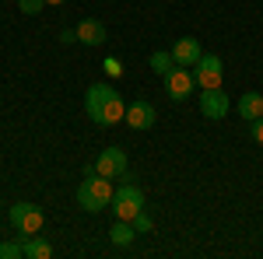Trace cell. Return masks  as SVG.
Returning a JSON list of instances; mask_svg holds the SVG:
<instances>
[{
    "mask_svg": "<svg viewBox=\"0 0 263 259\" xmlns=\"http://www.w3.org/2000/svg\"><path fill=\"white\" fill-rule=\"evenodd\" d=\"M46 7V0H18V11L21 14H39Z\"/></svg>",
    "mask_w": 263,
    "mask_h": 259,
    "instance_id": "ac0fdd59",
    "label": "cell"
},
{
    "mask_svg": "<svg viewBox=\"0 0 263 259\" xmlns=\"http://www.w3.org/2000/svg\"><path fill=\"white\" fill-rule=\"evenodd\" d=\"M123 119H126V126H130V130H151V126H155V119H158V112H155V105H151V102H130V105H126V116H123Z\"/></svg>",
    "mask_w": 263,
    "mask_h": 259,
    "instance_id": "9c48e42d",
    "label": "cell"
},
{
    "mask_svg": "<svg viewBox=\"0 0 263 259\" xmlns=\"http://www.w3.org/2000/svg\"><path fill=\"white\" fill-rule=\"evenodd\" d=\"M109 210L116 214L120 221H134L137 214L144 210V189L141 186H134V182H126L120 186L116 193H112V203H109Z\"/></svg>",
    "mask_w": 263,
    "mask_h": 259,
    "instance_id": "3957f363",
    "label": "cell"
},
{
    "mask_svg": "<svg viewBox=\"0 0 263 259\" xmlns=\"http://www.w3.org/2000/svg\"><path fill=\"white\" fill-rule=\"evenodd\" d=\"M78 42H84V46H102L105 42V25L95 21V18H84L78 25Z\"/></svg>",
    "mask_w": 263,
    "mask_h": 259,
    "instance_id": "7c38bea8",
    "label": "cell"
},
{
    "mask_svg": "<svg viewBox=\"0 0 263 259\" xmlns=\"http://www.w3.org/2000/svg\"><path fill=\"white\" fill-rule=\"evenodd\" d=\"M112 179L105 175H84V182L78 186V207L88 210V214H99V210H109L112 203Z\"/></svg>",
    "mask_w": 263,
    "mask_h": 259,
    "instance_id": "7a4b0ae2",
    "label": "cell"
},
{
    "mask_svg": "<svg viewBox=\"0 0 263 259\" xmlns=\"http://www.w3.org/2000/svg\"><path fill=\"white\" fill-rule=\"evenodd\" d=\"M21 245H25V256L28 259H49L53 256V245L46 238H28V242H21Z\"/></svg>",
    "mask_w": 263,
    "mask_h": 259,
    "instance_id": "5bb4252c",
    "label": "cell"
},
{
    "mask_svg": "<svg viewBox=\"0 0 263 259\" xmlns=\"http://www.w3.org/2000/svg\"><path fill=\"white\" fill-rule=\"evenodd\" d=\"M249 133H253V140H256V144H263V116L249 123Z\"/></svg>",
    "mask_w": 263,
    "mask_h": 259,
    "instance_id": "ffe728a7",
    "label": "cell"
},
{
    "mask_svg": "<svg viewBox=\"0 0 263 259\" xmlns=\"http://www.w3.org/2000/svg\"><path fill=\"white\" fill-rule=\"evenodd\" d=\"M151 224H155V221H151V214H147V210H141V214L134 217V228H137V235H147V231H151Z\"/></svg>",
    "mask_w": 263,
    "mask_h": 259,
    "instance_id": "e0dca14e",
    "label": "cell"
},
{
    "mask_svg": "<svg viewBox=\"0 0 263 259\" xmlns=\"http://www.w3.org/2000/svg\"><path fill=\"white\" fill-rule=\"evenodd\" d=\"M60 42H63V46L78 42V28H63V32H60Z\"/></svg>",
    "mask_w": 263,
    "mask_h": 259,
    "instance_id": "44dd1931",
    "label": "cell"
},
{
    "mask_svg": "<svg viewBox=\"0 0 263 259\" xmlns=\"http://www.w3.org/2000/svg\"><path fill=\"white\" fill-rule=\"evenodd\" d=\"M193 81H197L200 88H221V81H224V63H221V56H214V53L200 56V60H197V67H193Z\"/></svg>",
    "mask_w": 263,
    "mask_h": 259,
    "instance_id": "5b68a950",
    "label": "cell"
},
{
    "mask_svg": "<svg viewBox=\"0 0 263 259\" xmlns=\"http://www.w3.org/2000/svg\"><path fill=\"white\" fill-rule=\"evenodd\" d=\"M172 67H176L172 53H162V49H158V53H151V70H155L158 77H165V74H168Z\"/></svg>",
    "mask_w": 263,
    "mask_h": 259,
    "instance_id": "9a60e30c",
    "label": "cell"
},
{
    "mask_svg": "<svg viewBox=\"0 0 263 259\" xmlns=\"http://www.w3.org/2000/svg\"><path fill=\"white\" fill-rule=\"evenodd\" d=\"M126 151L123 147H105L99 158H95V172L105 179H126Z\"/></svg>",
    "mask_w": 263,
    "mask_h": 259,
    "instance_id": "8992f818",
    "label": "cell"
},
{
    "mask_svg": "<svg viewBox=\"0 0 263 259\" xmlns=\"http://www.w3.org/2000/svg\"><path fill=\"white\" fill-rule=\"evenodd\" d=\"M109 238H112V245H130V242L137 238V228H134V221H120V217H116L112 231H109Z\"/></svg>",
    "mask_w": 263,
    "mask_h": 259,
    "instance_id": "4fadbf2b",
    "label": "cell"
},
{
    "mask_svg": "<svg viewBox=\"0 0 263 259\" xmlns=\"http://www.w3.org/2000/svg\"><path fill=\"white\" fill-rule=\"evenodd\" d=\"M200 56H203V49H200L197 39H176V46H172V60H176V67H197Z\"/></svg>",
    "mask_w": 263,
    "mask_h": 259,
    "instance_id": "30bf717a",
    "label": "cell"
},
{
    "mask_svg": "<svg viewBox=\"0 0 263 259\" xmlns=\"http://www.w3.org/2000/svg\"><path fill=\"white\" fill-rule=\"evenodd\" d=\"M25 256V245H18V242H4L0 245V259H18Z\"/></svg>",
    "mask_w": 263,
    "mask_h": 259,
    "instance_id": "2e32d148",
    "label": "cell"
},
{
    "mask_svg": "<svg viewBox=\"0 0 263 259\" xmlns=\"http://www.w3.org/2000/svg\"><path fill=\"white\" fill-rule=\"evenodd\" d=\"M193 88H197V81H193L190 70H182V67H172V70L165 74V91H168V98H172V102L190 98Z\"/></svg>",
    "mask_w": 263,
    "mask_h": 259,
    "instance_id": "ba28073f",
    "label": "cell"
},
{
    "mask_svg": "<svg viewBox=\"0 0 263 259\" xmlns=\"http://www.w3.org/2000/svg\"><path fill=\"white\" fill-rule=\"evenodd\" d=\"M102 67H105V74H109V77H120V74H123V63L116 60V56H105Z\"/></svg>",
    "mask_w": 263,
    "mask_h": 259,
    "instance_id": "d6986e66",
    "label": "cell"
},
{
    "mask_svg": "<svg viewBox=\"0 0 263 259\" xmlns=\"http://www.w3.org/2000/svg\"><path fill=\"white\" fill-rule=\"evenodd\" d=\"M200 112L207 119H224L228 112H232V98L224 95L221 88H200Z\"/></svg>",
    "mask_w": 263,
    "mask_h": 259,
    "instance_id": "52a82bcc",
    "label": "cell"
},
{
    "mask_svg": "<svg viewBox=\"0 0 263 259\" xmlns=\"http://www.w3.org/2000/svg\"><path fill=\"white\" fill-rule=\"evenodd\" d=\"M84 112L99 126H116L126 116V105H123V98L116 95L112 84H91L88 95H84Z\"/></svg>",
    "mask_w": 263,
    "mask_h": 259,
    "instance_id": "6da1fadb",
    "label": "cell"
},
{
    "mask_svg": "<svg viewBox=\"0 0 263 259\" xmlns=\"http://www.w3.org/2000/svg\"><path fill=\"white\" fill-rule=\"evenodd\" d=\"M46 4H63V0H46Z\"/></svg>",
    "mask_w": 263,
    "mask_h": 259,
    "instance_id": "7402d4cb",
    "label": "cell"
},
{
    "mask_svg": "<svg viewBox=\"0 0 263 259\" xmlns=\"http://www.w3.org/2000/svg\"><path fill=\"white\" fill-rule=\"evenodd\" d=\"M235 112H239L246 123L260 119V116H263V95H260V91H246L242 98H239V105H235Z\"/></svg>",
    "mask_w": 263,
    "mask_h": 259,
    "instance_id": "8fae6325",
    "label": "cell"
},
{
    "mask_svg": "<svg viewBox=\"0 0 263 259\" xmlns=\"http://www.w3.org/2000/svg\"><path fill=\"white\" fill-rule=\"evenodd\" d=\"M11 224L18 228L21 235H39L42 224H46V214H42L35 203H25V200H21V203L11 207Z\"/></svg>",
    "mask_w": 263,
    "mask_h": 259,
    "instance_id": "277c9868",
    "label": "cell"
}]
</instances>
